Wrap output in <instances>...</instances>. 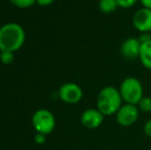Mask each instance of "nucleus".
Returning a JSON list of instances; mask_svg holds the SVG:
<instances>
[{
	"label": "nucleus",
	"instance_id": "obj_1",
	"mask_svg": "<svg viewBox=\"0 0 151 150\" xmlns=\"http://www.w3.org/2000/svg\"><path fill=\"white\" fill-rule=\"evenodd\" d=\"M122 104L123 101L119 90L113 85L104 86L99 92L96 100V108L104 116L115 115Z\"/></svg>",
	"mask_w": 151,
	"mask_h": 150
},
{
	"label": "nucleus",
	"instance_id": "obj_2",
	"mask_svg": "<svg viewBox=\"0 0 151 150\" xmlns=\"http://www.w3.org/2000/svg\"><path fill=\"white\" fill-rule=\"evenodd\" d=\"M25 30L18 23H7L0 28V50L17 52L25 42Z\"/></svg>",
	"mask_w": 151,
	"mask_h": 150
},
{
	"label": "nucleus",
	"instance_id": "obj_3",
	"mask_svg": "<svg viewBox=\"0 0 151 150\" xmlns=\"http://www.w3.org/2000/svg\"><path fill=\"white\" fill-rule=\"evenodd\" d=\"M123 103L137 105L144 97V88L140 79L134 76L125 77L118 88Z\"/></svg>",
	"mask_w": 151,
	"mask_h": 150
},
{
	"label": "nucleus",
	"instance_id": "obj_4",
	"mask_svg": "<svg viewBox=\"0 0 151 150\" xmlns=\"http://www.w3.org/2000/svg\"><path fill=\"white\" fill-rule=\"evenodd\" d=\"M32 124L36 133L50 135L56 128V117L47 109H39L32 116Z\"/></svg>",
	"mask_w": 151,
	"mask_h": 150
},
{
	"label": "nucleus",
	"instance_id": "obj_5",
	"mask_svg": "<svg viewBox=\"0 0 151 150\" xmlns=\"http://www.w3.org/2000/svg\"><path fill=\"white\" fill-rule=\"evenodd\" d=\"M140 113L137 105L123 103L115 114V120L122 128H129L137 122Z\"/></svg>",
	"mask_w": 151,
	"mask_h": 150
},
{
	"label": "nucleus",
	"instance_id": "obj_6",
	"mask_svg": "<svg viewBox=\"0 0 151 150\" xmlns=\"http://www.w3.org/2000/svg\"><path fill=\"white\" fill-rule=\"evenodd\" d=\"M83 97L82 88L74 82H66L59 88V98L66 104H77Z\"/></svg>",
	"mask_w": 151,
	"mask_h": 150
},
{
	"label": "nucleus",
	"instance_id": "obj_7",
	"mask_svg": "<svg viewBox=\"0 0 151 150\" xmlns=\"http://www.w3.org/2000/svg\"><path fill=\"white\" fill-rule=\"evenodd\" d=\"M134 28L140 33L151 32V9L141 7L137 9L132 18Z\"/></svg>",
	"mask_w": 151,
	"mask_h": 150
},
{
	"label": "nucleus",
	"instance_id": "obj_8",
	"mask_svg": "<svg viewBox=\"0 0 151 150\" xmlns=\"http://www.w3.org/2000/svg\"><path fill=\"white\" fill-rule=\"evenodd\" d=\"M141 41L137 37H129L122 41L120 45V55L123 59L133 61L139 59Z\"/></svg>",
	"mask_w": 151,
	"mask_h": 150
},
{
	"label": "nucleus",
	"instance_id": "obj_9",
	"mask_svg": "<svg viewBox=\"0 0 151 150\" xmlns=\"http://www.w3.org/2000/svg\"><path fill=\"white\" fill-rule=\"evenodd\" d=\"M105 116L97 108H88L84 110L80 116V122L88 130H96L102 126Z\"/></svg>",
	"mask_w": 151,
	"mask_h": 150
},
{
	"label": "nucleus",
	"instance_id": "obj_10",
	"mask_svg": "<svg viewBox=\"0 0 151 150\" xmlns=\"http://www.w3.org/2000/svg\"><path fill=\"white\" fill-rule=\"evenodd\" d=\"M139 60L144 68L151 70V39L141 42Z\"/></svg>",
	"mask_w": 151,
	"mask_h": 150
},
{
	"label": "nucleus",
	"instance_id": "obj_11",
	"mask_svg": "<svg viewBox=\"0 0 151 150\" xmlns=\"http://www.w3.org/2000/svg\"><path fill=\"white\" fill-rule=\"evenodd\" d=\"M98 7H99L100 11L105 14H113L114 11L117 10V8H119L116 0H99Z\"/></svg>",
	"mask_w": 151,
	"mask_h": 150
},
{
	"label": "nucleus",
	"instance_id": "obj_12",
	"mask_svg": "<svg viewBox=\"0 0 151 150\" xmlns=\"http://www.w3.org/2000/svg\"><path fill=\"white\" fill-rule=\"evenodd\" d=\"M137 107L140 112L150 113L151 112V97L144 96L137 104Z\"/></svg>",
	"mask_w": 151,
	"mask_h": 150
},
{
	"label": "nucleus",
	"instance_id": "obj_13",
	"mask_svg": "<svg viewBox=\"0 0 151 150\" xmlns=\"http://www.w3.org/2000/svg\"><path fill=\"white\" fill-rule=\"evenodd\" d=\"M14 52L9 50H1L0 54V62L4 65H10L14 61Z\"/></svg>",
	"mask_w": 151,
	"mask_h": 150
},
{
	"label": "nucleus",
	"instance_id": "obj_14",
	"mask_svg": "<svg viewBox=\"0 0 151 150\" xmlns=\"http://www.w3.org/2000/svg\"><path fill=\"white\" fill-rule=\"evenodd\" d=\"M10 3L18 8H28L36 3V0H9Z\"/></svg>",
	"mask_w": 151,
	"mask_h": 150
},
{
	"label": "nucleus",
	"instance_id": "obj_15",
	"mask_svg": "<svg viewBox=\"0 0 151 150\" xmlns=\"http://www.w3.org/2000/svg\"><path fill=\"white\" fill-rule=\"evenodd\" d=\"M117 5L122 9H129L139 2V0H116Z\"/></svg>",
	"mask_w": 151,
	"mask_h": 150
},
{
	"label": "nucleus",
	"instance_id": "obj_16",
	"mask_svg": "<svg viewBox=\"0 0 151 150\" xmlns=\"http://www.w3.org/2000/svg\"><path fill=\"white\" fill-rule=\"evenodd\" d=\"M34 141H35V143L38 145L44 144L46 141V135L40 134V133H36L35 137H34Z\"/></svg>",
	"mask_w": 151,
	"mask_h": 150
},
{
	"label": "nucleus",
	"instance_id": "obj_17",
	"mask_svg": "<svg viewBox=\"0 0 151 150\" xmlns=\"http://www.w3.org/2000/svg\"><path fill=\"white\" fill-rule=\"evenodd\" d=\"M143 132L147 138L151 139V119H148L143 126Z\"/></svg>",
	"mask_w": 151,
	"mask_h": 150
},
{
	"label": "nucleus",
	"instance_id": "obj_18",
	"mask_svg": "<svg viewBox=\"0 0 151 150\" xmlns=\"http://www.w3.org/2000/svg\"><path fill=\"white\" fill-rule=\"evenodd\" d=\"M55 0H36V3L40 6H48L54 2Z\"/></svg>",
	"mask_w": 151,
	"mask_h": 150
},
{
	"label": "nucleus",
	"instance_id": "obj_19",
	"mask_svg": "<svg viewBox=\"0 0 151 150\" xmlns=\"http://www.w3.org/2000/svg\"><path fill=\"white\" fill-rule=\"evenodd\" d=\"M139 2L141 3L142 7L151 9V0H139Z\"/></svg>",
	"mask_w": 151,
	"mask_h": 150
},
{
	"label": "nucleus",
	"instance_id": "obj_20",
	"mask_svg": "<svg viewBox=\"0 0 151 150\" xmlns=\"http://www.w3.org/2000/svg\"><path fill=\"white\" fill-rule=\"evenodd\" d=\"M0 54H1V50H0Z\"/></svg>",
	"mask_w": 151,
	"mask_h": 150
}]
</instances>
